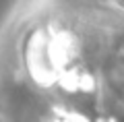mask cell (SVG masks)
<instances>
[{"label": "cell", "mask_w": 124, "mask_h": 122, "mask_svg": "<svg viewBox=\"0 0 124 122\" xmlns=\"http://www.w3.org/2000/svg\"><path fill=\"white\" fill-rule=\"evenodd\" d=\"M122 114L124 0H13L0 21V122Z\"/></svg>", "instance_id": "cell-1"}]
</instances>
